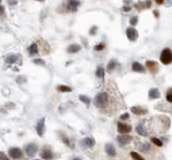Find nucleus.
<instances>
[{
  "label": "nucleus",
  "mask_w": 172,
  "mask_h": 160,
  "mask_svg": "<svg viewBox=\"0 0 172 160\" xmlns=\"http://www.w3.org/2000/svg\"><path fill=\"white\" fill-rule=\"evenodd\" d=\"M161 62L163 65H169L172 62V51L170 49H165L161 54Z\"/></svg>",
  "instance_id": "f257e3e1"
},
{
  "label": "nucleus",
  "mask_w": 172,
  "mask_h": 160,
  "mask_svg": "<svg viewBox=\"0 0 172 160\" xmlns=\"http://www.w3.org/2000/svg\"><path fill=\"white\" fill-rule=\"evenodd\" d=\"M107 103H108V95L106 92L99 93V95L95 97L96 106H105V105H107Z\"/></svg>",
  "instance_id": "f03ea898"
},
{
  "label": "nucleus",
  "mask_w": 172,
  "mask_h": 160,
  "mask_svg": "<svg viewBox=\"0 0 172 160\" xmlns=\"http://www.w3.org/2000/svg\"><path fill=\"white\" fill-rule=\"evenodd\" d=\"M131 140H132V137L129 136L127 134H123V135H121V136L117 137V142L119 145H125V144L130 143Z\"/></svg>",
  "instance_id": "7ed1b4c3"
},
{
  "label": "nucleus",
  "mask_w": 172,
  "mask_h": 160,
  "mask_svg": "<svg viewBox=\"0 0 172 160\" xmlns=\"http://www.w3.org/2000/svg\"><path fill=\"white\" fill-rule=\"evenodd\" d=\"M117 129H118V133H121V134H129L131 131V125L125 124L123 122H118Z\"/></svg>",
  "instance_id": "20e7f679"
},
{
  "label": "nucleus",
  "mask_w": 172,
  "mask_h": 160,
  "mask_svg": "<svg viewBox=\"0 0 172 160\" xmlns=\"http://www.w3.org/2000/svg\"><path fill=\"white\" fill-rule=\"evenodd\" d=\"M9 157L13 159H18L22 157V151L18 147H12L9 149Z\"/></svg>",
  "instance_id": "39448f33"
},
{
  "label": "nucleus",
  "mask_w": 172,
  "mask_h": 160,
  "mask_svg": "<svg viewBox=\"0 0 172 160\" xmlns=\"http://www.w3.org/2000/svg\"><path fill=\"white\" fill-rule=\"evenodd\" d=\"M37 150H38V147L36 144H29V145H27V154L29 157H34V154L37 153Z\"/></svg>",
  "instance_id": "423d86ee"
},
{
  "label": "nucleus",
  "mask_w": 172,
  "mask_h": 160,
  "mask_svg": "<svg viewBox=\"0 0 172 160\" xmlns=\"http://www.w3.org/2000/svg\"><path fill=\"white\" fill-rule=\"evenodd\" d=\"M44 131H45V119H40L37 123V133L39 136H43Z\"/></svg>",
  "instance_id": "0eeeda50"
},
{
  "label": "nucleus",
  "mask_w": 172,
  "mask_h": 160,
  "mask_svg": "<svg viewBox=\"0 0 172 160\" xmlns=\"http://www.w3.org/2000/svg\"><path fill=\"white\" fill-rule=\"evenodd\" d=\"M126 36L130 40H135L137 37H138V32L134 28H127L126 30Z\"/></svg>",
  "instance_id": "6e6552de"
},
{
  "label": "nucleus",
  "mask_w": 172,
  "mask_h": 160,
  "mask_svg": "<svg viewBox=\"0 0 172 160\" xmlns=\"http://www.w3.org/2000/svg\"><path fill=\"white\" fill-rule=\"evenodd\" d=\"M149 95V98L150 99H158L159 97H161V93H159V90L156 89V88H154V89H150L148 92Z\"/></svg>",
  "instance_id": "1a4fd4ad"
},
{
  "label": "nucleus",
  "mask_w": 172,
  "mask_h": 160,
  "mask_svg": "<svg viewBox=\"0 0 172 160\" xmlns=\"http://www.w3.org/2000/svg\"><path fill=\"white\" fill-rule=\"evenodd\" d=\"M106 152H107L109 156H111V157H115V156H116V150H115L114 145H112V144H110V143L106 144Z\"/></svg>",
  "instance_id": "9d476101"
},
{
  "label": "nucleus",
  "mask_w": 172,
  "mask_h": 160,
  "mask_svg": "<svg viewBox=\"0 0 172 160\" xmlns=\"http://www.w3.org/2000/svg\"><path fill=\"white\" fill-rule=\"evenodd\" d=\"M131 111H132V113H134V114H139V115H142V114H146L147 113L146 109L140 107V106H133V107L131 108Z\"/></svg>",
  "instance_id": "9b49d317"
},
{
  "label": "nucleus",
  "mask_w": 172,
  "mask_h": 160,
  "mask_svg": "<svg viewBox=\"0 0 172 160\" xmlns=\"http://www.w3.org/2000/svg\"><path fill=\"white\" fill-rule=\"evenodd\" d=\"M132 69L134 71H138V73H143L145 71V67H142V65L139 64V62H134L132 65Z\"/></svg>",
  "instance_id": "f8f14e48"
},
{
  "label": "nucleus",
  "mask_w": 172,
  "mask_h": 160,
  "mask_svg": "<svg viewBox=\"0 0 172 160\" xmlns=\"http://www.w3.org/2000/svg\"><path fill=\"white\" fill-rule=\"evenodd\" d=\"M83 144L84 145H86L87 147H92V146H94V139L93 138H91V137H87V138H84L83 139Z\"/></svg>",
  "instance_id": "ddd939ff"
},
{
  "label": "nucleus",
  "mask_w": 172,
  "mask_h": 160,
  "mask_svg": "<svg viewBox=\"0 0 172 160\" xmlns=\"http://www.w3.org/2000/svg\"><path fill=\"white\" fill-rule=\"evenodd\" d=\"M80 50V46L79 45H77V44H74V45H70L68 47V52L69 53H76L78 52Z\"/></svg>",
  "instance_id": "4468645a"
},
{
  "label": "nucleus",
  "mask_w": 172,
  "mask_h": 160,
  "mask_svg": "<svg viewBox=\"0 0 172 160\" xmlns=\"http://www.w3.org/2000/svg\"><path fill=\"white\" fill-rule=\"evenodd\" d=\"M41 158L43 159H52L53 158V153L49 151V150H45V151L41 153Z\"/></svg>",
  "instance_id": "2eb2a0df"
},
{
  "label": "nucleus",
  "mask_w": 172,
  "mask_h": 160,
  "mask_svg": "<svg viewBox=\"0 0 172 160\" xmlns=\"http://www.w3.org/2000/svg\"><path fill=\"white\" fill-rule=\"evenodd\" d=\"M137 133L140 134L141 136H147V131L145 130V128H143L142 124H140V125H138L137 127Z\"/></svg>",
  "instance_id": "dca6fc26"
},
{
  "label": "nucleus",
  "mask_w": 172,
  "mask_h": 160,
  "mask_svg": "<svg viewBox=\"0 0 172 160\" xmlns=\"http://www.w3.org/2000/svg\"><path fill=\"white\" fill-rule=\"evenodd\" d=\"M147 67L149 68V69H150L153 73H154V68H156V69H157V64H156V62H154V61H147Z\"/></svg>",
  "instance_id": "f3484780"
},
{
  "label": "nucleus",
  "mask_w": 172,
  "mask_h": 160,
  "mask_svg": "<svg viewBox=\"0 0 172 160\" xmlns=\"http://www.w3.org/2000/svg\"><path fill=\"white\" fill-rule=\"evenodd\" d=\"M17 61V56L16 55H8L6 58V62L7 64H14V62Z\"/></svg>",
  "instance_id": "a211bd4d"
},
{
  "label": "nucleus",
  "mask_w": 172,
  "mask_h": 160,
  "mask_svg": "<svg viewBox=\"0 0 172 160\" xmlns=\"http://www.w3.org/2000/svg\"><path fill=\"white\" fill-rule=\"evenodd\" d=\"M37 49H38V47H37V45H36V44H32V45H31L30 47H29V53H30L31 55L36 54V53L38 52V50H37Z\"/></svg>",
  "instance_id": "6ab92c4d"
},
{
  "label": "nucleus",
  "mask_w": 172,
  "mask_h": 160,
  "mask_svg": "<svg viewBox=\"0 0 172 160\" xmlns=\"http://www.w3.org/2000/svg\"><path fill=\"white\" fill-rule=\"evenodd\" d=\"M58 90L59 91H61V92H70L71 89L69 86H64V85H60L58 88Z\"/></svg>",
  "instance_id": "aec40b11"
},
{
  "label": "nucleus",
  "mask_w": 172,
  "mask_h": 160,
  "mask_svg": "<svg viewBox=\"0 0 172 160\" xmlns=\"http://www.w3.org/2000/svg\"><path fill=\"white\" fill-rule=\"evenodd\" d=\"M96 76H98V77H101V78L105 76V70H103V68L99 67L98 69H96Z\"/></svg>",
  "instance_id": "412c9836"
},
{
  "label": "nucleus",
  "mask_w": 172,
  "mask_h": 160,
  "mask_svg": "<svg viewBox=\"0 0 172 160\" xmlns=\"http://www.w3.org/2000/svg\"><path fill=\"white\" fill-rule=\"evenodd\" d=\"M79 99L82 100L84 104H86V105H88L91 103V99L88 98V97H86V96H79Z\"/></svg>",
  "instance_id": "4be33fe9"
},
{
  "label": "nucleus",
  "mask_w": 172,
  "mask_h": 160,
  "mask_svg": "<svg viewBox=\"0 0 172 160\" xmlns=\"http://www.w3.org/2000/svg\"><path fill=\"white\" fill-rule=\"evenodd\" d=\"M166 100L169 103H172V89H169L166 92Z\"/></svg>",
  "instance_id": "5701e85b"
},
{
  "label": "nucleus",
  "mask_w": 172,
  "mask_h": 160,
  "mask_svg": "<svg viewBox=\"0 0 172 160\" xmlns=\"http://www.w3.org/2000/svg\"><path fill=\"white\" fill-rule=\"evenodd\" d=\"M131 157L134 158V159H138V160H143L142 156H140L139 153H137V152H132V153H131Z\"/></svg>",
  "instance_id": "b1692460"
},
{
  "label": "nucleus",
  "mask_w": 172,
  "mask_h": 160,
  "mask_svg": "<svg viewBox=\"0 0 172 160\" xmlns=\"http://www.w3.org/2000/svg\"><path fill=\"white\" fill-rule=\"evenodd\" d=\"M115 66H116V61H115V60L110 61V62H109V64H108V70H109V71L112 70V69H114V68H115Z\"/></svg>",
  "instance_id": "393cba45"
},
{
  "label": "nucleus",
  "mask_w": 172,
  "mask_h": 160,
  "mask_svg": "<svg viewBox=\"0 0 172 160\" xmlns=\"http://www.w3.org/2000/svg\"><path fill=\"white\" fill-rule=\"evenodd\" d=\"M152 142L154 143L155 145H157V146H162V144H163L158 138H155V137H154V138H152Z\"/></svg>",
  "instance_id": "a878e982"
},
{
  "label": "nucleus",
  "mask_w": 172,
  "mask_h": 160,
  "mask_svg": "<svg viewBox=\"0 0 172 160\" xmlns=\"http://www.w3.org/2000/svg\"><path fill=\"white\" fill-rule=\"evenodd\" d=\"M131 24H132V26H135V24H137V22H138V17H135V16H134V17H132V18H131Z\"/></svg>",
  "instance_id": "bb28decb"
},
{
  "label": "nucleus",
  "mask_w": 172,
  "mask_h": 160,
  "mask_svg": "<svg viewBox=\"0 0 172 160\" xmlns=\"http://www.w3.org/2000/svg\"><path fill=\"white\" fill-rule=\"evenodd\" d=\"M33 62H34V64H38V65H45V62H44L43 60H39V59H34V60H33Z\"/></svg>",
  "instance_id": "cd10ccee"
},
{
  "label": "nucleus",
  "mask_w": 172,
  "mask_h": 160,
  "mask_svg": "<svg viewBox=\"0 0 172 160\" xmlns=\"http://www.w3.org/2000/svg\"><path fill=\"white\" fill-rule=\"evenodd\" d=\"M103 47H105V45H103V44H100V45L95 46V50L96 51H101V50H103Z\"/></svg>",
  "instance_id": "c85d7f7f"
},
{
  "label": "nucleus",
  "mask_w": 172,
  "mask_h": 160,
  "mask_svg": "<svg viewBox=\"0 0 172 160\" xmlns=\"http://www.w3.org/2000/svg\"><path fill=\"white\" fill-rule=\"evenodd\" d=\"M141 150H142V151H148V150H149V145H148V144H145V145H142Z\"/></svg>",
  "instance_id": "c756f323"
},
{
  "label": "nucleus",
  "mask_w": 172,
  "mask_h": 160,
  "mask_svg": "<svg viewBox=\"0 0 172 160\" xmlns=\"http://www.w3.org/2000/svg\"><path fill=\"white\" fill-rule=\"evenodd\" d=\"M0 159H2V160H7V156L5 154V153H2V152H0Z\"/></svg>",
  "instance_id": "7c9ffc66"
},
{
  "label": "nucleus",
  "mask_w": 172,
  "mask_h": 160,
  "mask_svg": "<svg viewBox=\"0 0 172 160\" xmlns=\"http://www.w3.org/2000/svg\"><path fill=\"white\" fill-rule=\"evenodd\" d=\"M121 119H122V120H126V119H129V113H126V114H123L121 117Z\"/></svg>",
  "instance_id": "2f4dec72"
},
{
  "label": "nucleus",
  "mask_w": 172,
  "mask_h": 160,
  "mask_svg": "<svg viewBox=\"0 0 172 160\" xmlns=\"http://www.w3.org/2000/svg\"><path fill=\"white\" fill-rule=\"evenodd\" d=\"M155 1L157 2V4H163V1H164V0H155Z\"/></svg>",
  "instance_id": "473e14b6"
},
{
  "label": "nucleus",
  "mask_w": 172,
  "mask_h": 160,
  "mask_svg": "<svg viewBox=\"0 0 172 160\" xmlns=\"http://www.w3.org/2000/svg\"><path fill=\"white\" fill-rule=\"evenodd\" d=\"M4 13V7H1V6H0V14H2Z\"/></svg>",
  "instance_id": "72a5a7b5"
},
{
  "label": "nucleus",
  "mask_w": 172,
  "mask_h": 160,
  "mask_svg": "<svg viewBox=\"0 0 172 160\" xmlns=\"http://www.w3.org/2000/svg\"><path fill=\"white\" fill-rule=\"evenodd\" d=\"M37 1H44V0H37Z\"/></svg>",
  "instance_id": "f704fd0d"
},
{
  "label": "nucleus",
  "mask_w": 172,
  "mask_h": 160,
  "mask_svg": "<svg viewBox=\"0 0 172 160\" xmlns=\"http://www.w3.org/2000/svg\"><path fill=\"white\" fill-rule=\"evenodd\" d=\"M0 2H1V0H0Z\"/></svg>",
  "instance_id": "c9c22d12"
}]
</instances>
